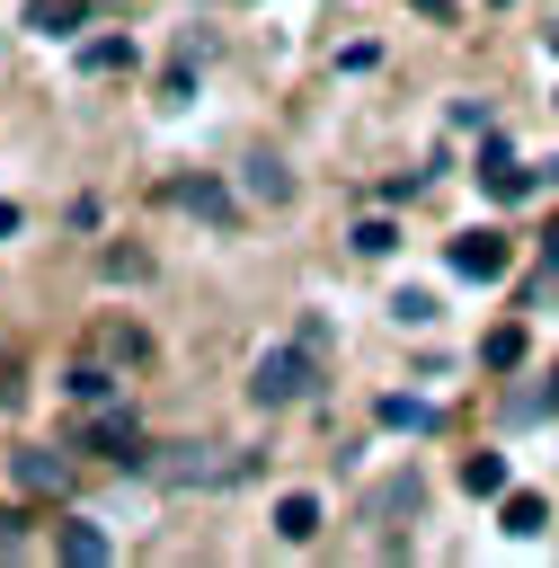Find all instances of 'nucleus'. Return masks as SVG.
<instances>
[{"label": "nucleus", "instance_id": "24", "mask_svg": "<svg viewBox=\"0 0 559 568\" xmlns=\"http://www.w3.org/2000/svg\"><path fill=\"white\" fill-rule=\"evenodd\" d=\"M27 399V373H18V355H0V408H18Z\"/></svg>", "mask_w": 559, "mask_h": 568}, {"label": "nucleus", "instance_id": "2", "mask_svg": "<svg viewBox=\"0 0 559 568\" xmlns=\"http://www.w3.org/2000/svg\"><path fill=\"white\" fill-rule=\"evenodd\" d=\"M142 470H151L160 488H231V479H248L257 462L231 453V444H169V453H151Z\"/></svg>", "mask_w": 559, "mask_h": 568}, {"label": "nucleus", "instance_id": "4", "mask_svg": "<svg viewBox=\"0 0 559 568\" xmlns=\"http://www.w3.org/2000/svg\"><path fill=\"white\" fill-rule=\"evenodd\" d=\"M160 204H177V213H195V222H213V231H231V222H240V195H231L222 178H169V186H160Z\"/></svg>", "mask_w": 559, "mask_h": 568}, {"label": "nucleus", "instance_id": "17", "mask_svg": "<svg viewBox=\"0 0 559 568\" xmlns=\"http://www.w3.org/2000/svg\"><path fill=\"white\" fill-rule=\"evenodd\" d=\"M524 355H532V337H524V328H488V337H479V364H488V373H515Z\"/></svg>", "mask_w": 559, "mask_h": 568}, {"label": "nucleus", "instance_id": "10", "mask_svg": "<svg viewBox=\"0 0 559 568\" xmlns=\"http://www.w3.org/2000/svg\"><path fill=\"white\" fill-rule=\"evenodd\" d=\"M53 559H71V568H106V559H115V541H106L89 515H71V524L53 532Z\"/></svg>", "mask_w": 559, "mask_h": 568}, {"label": "nucleus", "instance_id": "12", "mask_svg": "<svg viewBox=\"0 0 559 568\" xmlns=\"http://www.w3.org/2000/svg\"><path fill=\"white\" fill-rule=\"evenodd\" d=\"M497 524H506V541H532V532L550 524V497H541V488H506V497H497Z\"/></svg>", "mask_w": 559, "mask_h": 568}, {"label": "nucleus", "instance_id": "19", "mask_svg": "<svg viewBox=\"0 0 559 568\" xmlns=\"http://www.w3.org/2000/svg\"><path fill=\"white\" fill-rule=\"evenodd\" d=\"M461 488L470 497H506V453H470L461 462Z\"/></svg>", "mask_w": 559, "mask_h": 568}, {"label": "nucleus", "instance_id": "26", "mask_svg": "<svg viewBox=\"0 0 559 568\" xmlns=\"http://www.w3.org/2000/svg\"><path fill=\"white\" fill-rule=\"evenodd\" d=\"M9 231H18V204H0V240H9Z\"/></svg>", "mask_w": 559, "mask_h": 568}, {"label": "nucleus", "instance_id": "8", "mask_svg": "<svg viewBox=\"0 0 559 568\" xmlns=\"http://www.w3.org/2000/svg\"><path fill=\"white\" fill-rule=\"evenodd\" d=\"M373 426H390V435H435V426H444V408H435V399L390 390V399H373Z\"/></svg>", "mask_w": 559, "mask_h": 568}, {"label": "nucleus", "instance_id": "28", "mask_svg": "<svg viewBox=\"0 0 559 568\" xmlns=\"http://www.w3.org/2000/svg\"><path fill=\"white\" fill-rule=\"evenodd\" d=\"M488 9H515V0H488Z\"/></svg>", "mask_w": 559, "mask_h": 568}, {"label": "nucleus", "instance_id": "14", "mask_svg": "<svg viewBox=\"0 0 559 568\" xmlns=\"http://www.w3.org/2000/svg\"><path fill=\"white\" fill-rule=\"evenodd\" d=\"M80 71H89V80L133 71V36H89V44H80Z\"/></svg>", "mask_w": 559, "mask_h": 568}, {"label": "nucleus", "instance_id": "7", "mask_svg": "<svg viewBox=\"0 0 559 568\" xmlns=\"http://www.w3.org/2000/svg\"><path fill=\"white\" fill-rule=\"evenodd\" d=\"M62 390H71V408H106L124 382H115V364H106V355H80V364L62 373Z\"/></svg>", "mask_w": 559, "mask_h": 568}, {"label": "nucleus", "instance_id": "3", "mask_svg": "<svg viewBox=\"0 0 559 568\" xmlns=\"http://www.w3.org/2000/svg\"><path fill=\"white\" fill-rule=\"evenodd\" d=\"M71 444H80V453H98V462H124V470H142V462H151V444H142V426H133V417H124L115 399H106V408H89Z\"/></svg>", "mask_w": 559, "mask_h": 568}, {"label": "nucleus", "instance_id": "11", "mask_svg": "<svg viewBox=\"0 0 559 568\" xmlns=\"http://www.w3.org/2000/svg\"><path fill=\"white\" fill-rule=\"evenodd\" d=\"M240 195H248V204H284V195H293L284 160H275V151H248V160H240Z\"/></svg>", "mask_w": 559, "mask_h": 568}, {"label": "nucleus", "instance_id": "9", "mask_svg": "<svg viewBox=\"0 0 559 568\" xmlns=\"http://www.w3.org/2000/svg\"><path fill=\"white\" fill-rule=\"evenodd\" d=\"M9 470H18V488H27V497H62V488H71V462H62V453H44V444H35V453H9Z\"/></svg>", "mask_w": 559, "mask_h": 568}, {"label": "nucleus", "instance_id": "15", "mask_svg": "<svg viewBox=\"0 0 559 568\" xmlns=\"http://www.w3.org/2000/svg\"><path fill=\"white\" fill-rule=\"evenodd\" d=\"M89 346H98V355H106V364H142V355H151V337H142V328H133V320H106V328H98V337H89Z\"/></svg>", "mask_w": 559, "mask_h": 568}, {"label": "nucleus", "instance_id": "18", "mask_svg": "<svg viewBox=\"0 0 559 568\" xmlns=\"http://www.w3.org/2000/svg\"><path fill=\"white\" fill-rule=\"evenodd\" d=\"M346 240H355V257H390V248H399V222H390V213H364Z\"/></svg>", "mask_w": 559, "mask_h": 568}, {"label": "nucleus", "instance_id": "30", "mask_svg": "<svg viewBox=\"0 0 559 568\" xmlns=\"http://www.w3.org/2000/svg\"><path fill=\"white\" fill-rule=\"evenodd\" d=\"M550 44H559V27H550Z\"/></svg>", "mask_w": 559, "mask_h": 568}, {"label": "nucleus", "instance_id": "6", "mask_svg": "<svg viewBox=\"0 0 559 568\" xmlns=\"http://www.w3.org/2000/svg\"><path fill=\"white\" fill-rule=\"evenodd\" d=\"M479 186H488L497 204H524V195H532V169L515 160V142H497V133H488V151H479Z\"/></svg>", "mask_w": 559, "mask_h": 568}, {"label": "nucleus", "instance_id": "16", "mask_svg": "<svg viewBox=\"0 0 559 568\" xmlns=\"http://www.w3.org/2000/svg\"><path fill=\"white\" fill-rule=\"evenodd\" d=\"M275 532H284V541H311V532H319V497H311V488L275 497Z\"/></svg>", "mask_w": 559, "mask_h": 568}, {"label": "nucleus", "instance_id": "31", "mask_svg": "<svg viewBox=\"0 0 559 568\" xmlns=\"http://www.w3.org/2000/svg\"><path fill=\"white\" fill-rule=\"evenodd\" d=\"M550 106H559V98H550Z\"/></svg>", "mask_w": 559, "mask_h": 568}, {"label": "nucleus", "instance_id": "22", "mask_svg": "<svg viewBox=\"0 0 559 568\" xmlns=\"http://www.w3.org/2000/svg\"><path fill=\"white\" fill-rule=\"evenodd\" d=\"M27 550V506H0V559Z\"/></svg>", "mask_w": 559, "mask_h": 568}, {"label": "nucleus", "instance_id": "27", "mask_svg": "<svg viewBox=\"0 0 559 568\" xmlns=\"http://www.w3.org/2000/svg\"><path fill=\"white\" fill-rule=\"evenodd\" d=\"M550 399H559V364H550Z\"/></svg>", "mask_w": 559, "mask_h": 568}, {"label": "nucleus", "instance_id": "20", "mask_svg": "<svg viewBox=\"0 0 559 568\" xmlns=\"http://www.w3.org/2000/svg\"><path fill=\"white\" fill-rule=\"evenodd\" d=\"M408 506H417V479H408V470L373 488V515H382V524H390V515H408Z\"/></svg>", "mask_w": 559, "mask_h": 568}, {"label": "nucleus", "instance_id": "25", "mask_svg": "<svg viewBox=\"0 0 559 568\" xmlns=\"http://www.w3.org/2000/svg\"><path fill=\"white\" fill-rule=\"evenodd\" d=\"M408 9H417V18H444V27H453V0H408Z\"/></svg>", "mask_w": 559, "mask_h": 568}, {"label": "nucleus", "instance_id": "5", "mask_svg": "<svg viewBox=\"0 0 559 568\" xmlns=\"http://www.w3.org/2000/svg\"><path fill=\"white\" fill-rule=\"evenodd\" d=\"M444 266H453L461 284H497V275L515 266V248H506L497 231H461V240H444Z\"/></svg>", "mask_w": 559, "mask_h": 568}, {"label": "nucleus", "instance_id": "13", "mask_svg": "<svg viewBox=\"0 0 559 568\" xmlns=\"http://www.w3.org/2000/svg\"><path fill=\"white\" fill-rule=\"evenodd\" d=\"M27 27L35 36H80L89 27V0H27Z\"/></svg>", "mask_w": 559, "mask_h": 568}, {"label": "nucleus", "instance_id": "29", "mask_svg": "<svg viewBox=\"0 0 559 568\" xmlns=\"http://www.w3.org/2000/svg\"><path fill=\"white\" fill-rule=\"evenodd\" d=\"M550 186H559V160H550Z\"/></svg>", "mask_w": 559, "mask_h": 568}, {"label": "nucleus", "instance_id": "23", "mask_svg": "<svg viewBox=\"0 0 559 568\" xmlns=\"http://www.w3.org/2000/svg\"><path fill=\"white\" fill-rule=\"evenodd\" d=\"M390 320H408V328H426V320H435V302H426V293H390Z\"/></svg>", "mask_w": 559, "mask_h": 568}, {"label": "nucleus", "instance_id": "21", "mask_svg": "<svg viewBox=\"0 0 559 568\" xmlns=\"http://www.w3.org/2000/svg\"><path fill=\"white\" fill-rule=\"evenodd\" d=\"M559 293V222L541 231V275H532V302H550Z\"/></svg>", "mask_w": 559, "mask_h": 568}, {"label": "nucleus", "instance_id": "1", "mask_svg": "<svg viewBox=\"0 0 559 568\" xmlns=\"http://www.w3.org/2000/svg\"><path fill=\"white\" fill-rule=\"evenodd\" d=\"M319 337H284V346H266L257 364H248V399L257 408H293V399H311L319 390Z\"/></svg>", "mask_w": 559, "mask_h": 568}]
</instances>
